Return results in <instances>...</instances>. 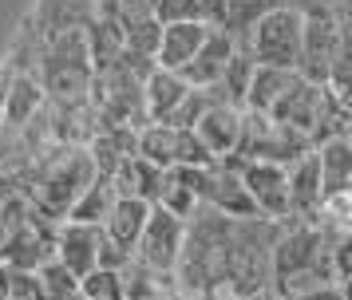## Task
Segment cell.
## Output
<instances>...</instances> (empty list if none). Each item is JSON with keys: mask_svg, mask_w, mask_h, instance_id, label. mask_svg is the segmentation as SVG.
<instances>
[{"mask_svg": "<svg viewBox=\"0 0 352 300\" xmlns=\"http://www.w3.org/2000/svg\"><path fill=\"white\" fill-rule=\"evenodd\" d=\"M146 214H151V205L146 202H135V198H115V205L107 209V218H103V237L111 241L115 249H123L131 257L135 245H139V233H143L146 225Z\"/></svg>", "mask_w": 352, "mask_h": 300, "instance_id": "obj_13", "label": "cell"}, {"mask_svg": "<svg viewBox=\"0 0 352 300\" xmlns=\"http://www.w3.org/2000/svg\"><path fill=\"white\" fill-rule=\"evenodd\" d=\"M194 139L202 142V150L214 162H230L241 142V111L226 107V103H210L202 119L194 123Z\"/></svg>", "mask_w": 352, "mask_h": 300, "instance_id": "obj_8", "label": "cell"}, {"mask_svg": "<svg viewBox=\"0 0 352 300\" xmlns=\"http://www.w3.org/2000/svg\"><path fill=\"white\" fill-rule=\"evenodd\" d=\"M320 95H324V87H313V83H305L301 76H293V83H289L285 95L273 103V111L265 119L277 123V126H285V130H293V135H301V139H309L313 126H317Z\"/></svg>", "mask_w": 352, "mask_h": 300, "instance_id": "obj_7", "label": "cell"}, {"mask_svg": "<svg viewBox=\"0 0 352 300\" xmlns=\"http://www.w3.org/2000/svg\"><path fill=\"white\" fill-rule=\"evenodd\" d=\"M151 16L159 24H178V20H198L194 0H151Z\"/></svg>", "mask_w": 352, "mask_h": 300, "instance_id": "obj_20", "label": "cell"}, {"mask_svg": "<svg viewBox=\"0 0 352 300\" xmlns=\"http://www.w3.org/2000/svg\"><path fill=\"white\" fill-rule=\"evenodd\" d=\"M210 28H214V24H202V20L162 24L159 47H155V67H162V71H182V67L194 60V51L202 47V40H206Z\"/></svg>", "mask_w": 352, "mask_h": 300, "instance_id": "obj_9", "label": "cell"}, {"mask_svg": "<svg viewBox=\"0 0 352 300\" xmlns=\"http://www.w3.org/2000/svg\"><path fill=\"white\" fill-rule=\"evenodd\" d=\"M313 158H317L320 198H324V202L349 198V182H352V146H349V139L320 142V146H313Z\"/></svg>", "mask_w": 352, "mask_h": 300, "instance_id": "obj_10", "label": "cell"}, {"mask_svg": "<svg viewBox=\"0 0 352 300\" xmlns=\"http://www.w3.org/2000/svg\"><path fill=\"white\" fill-rule=\"evenodd\" d=\"M297 71H277V67H257L254 63V76H250V91H245V103L241 111L245 115H270L273 103L285 95V87L293 83Z\"/></svg>", "mask_w": 352, "mask_h": 300, "instance_id": "obj_15", "label": "cell"}, {"mask_svg": "<svg viewBox=\"0 0 352 300\" xmlns=\"http://www.w3.org/2000/svg\"><path fill=\"white\" fill-rule=\"evenodd\" d=\"M36 300H80V281L56 257L36 268Z\"/></svg>", "mask_w": 352, "mask_h": 300, "instance_id": "obj_17", "label": "cell"}, {"mask_svg": "<svg viewBox=\"0 0 352 300\" xmlns=\"http://www.w3.org/2000/svg\"><path fill=\"white\" fill-rule=\"evenodd\" d=\"M40 103H44V87H40V79L36 76H16V79H8V87H4L0 119L12 123V126H24L36 111H40Z\"/></svg>", "mask_w": 352, "mask_h": 300, "instance_id": "obj_14", "label": "cell"}, {"mask_svg": "<svg viewBox=\"0 0 352 300\" xmlns=\"http://www.w3.org/2000/svg\"><path fill=\"white\" fill-rule=\"evenodd\" d=\"M115 205V189L107 178H91L87 186L76 194V202L67 205V221H80V225H103L107 209Z\"/></svg>", "mask_w": 352, "mask_h": 300, "instance_id": "obj_16", "label": "cell"}, {"mask_svg": "<svg viewBox=\"0 0 352 300\" xmlns=\"http://www.w3.org/2000/svg\"><path fill=\"white\" fill-rule=\"evenodd\" d=\"M186 79L178 76V71H162V67H155L151 76L143 79V119L146 123H170V115H175V107L186 99Z\"/></svg>", "mask_w": 352, "mask_h": 300, "instance_id": "obj_12", "label": "cell"}, {"mask_svg": "<svg viewBox=\"0 0 352 300\" xmlns=\"http://www.w3.org/2000/svg\"><path fill=\"white\" fill-rule=\"evenodd\" d=\"M99 241H103V229H99V225L64 221V225L52 233V257L80 281V277H87V273L99 265Z\"/></svg>", "mask_w": 352, "mask_h": 300, "instance_id": "obj_5", "label": "cell"}, {"mask_svg": "<svg viewBox=\"0 0 352 300\" xmlns=\"http://www.w3.org/2000/svg\"><path fill=\"white\" fill-rule=\"evenodd\" d=\"M162 174L166 170L143 162L139 154H131V158H123V162L115 166V174L107 178V182H111L115 198H135V202L155 205L159 202V194H162Z\"/></svg>", "mask_w": 352, "mask_h": 300, "instance_id": "obj_11", "label": "cell"}, {"mask_svg": "<svg viewBox=\"0 0 352 300\" xmlns=\"http://www.w3.org/2000/svg\"><path fill=\"white\" fill-rule=\"evenodd\" d=\"M0 300H20V297H12V292H0Z\"/></svg>", "mask_w": 352, "mask_h": 300, "instance_id": "obj_21", "label": "cell"}, {"mask_svg": "<svg viewBox=\"0 0 352 300\" xmlns=\"http://www.w3.org/2000/svg\"><path fill=\"white\" fill-rule=\"evenodd\" d=\"M182 245H186V221L175 218L170 209L162 205H151L146 214V225L139 233V245H135V261L151 273H175L178 268V257H182Z\"/></svg>", "mask_w": 352, "mask_h": 300, "instance_id": "obj_3", "label": "cell"}, {"mask_svg": "<svg viewBox=\"0 0 352 300\" xmlns=\"http://www.w3.org/2000/svg\"><path fill=\"white\" fill-rule=\"evenodd\" d=\"M234 51H238V36H234V32L210 28L202 47L194 51V60L186 63L178 76L186 79V87H194V91H210V87H218V79H222L226 63H230Z\"/></svg>", "mask_w": 352, "mask_h": 300, "instance_id": "obj_6", "label": "cell"}, {"mask_svg": "<svg viewBox=\"0 0 352 300\" xmlns=\"http://www.w3.org/2000/svg\"><path fill=\"white\" fill-rule=\"evenodd\" d=\"M159 32H162V24L155 20V16H143V20H135V24H123V51L143 56V60H155Z\"/></svg>", "mask_w": 352, "mask_h": 300, "instance_id": "obj_18", "label": "cell"}, {"mask_svg": "<svg viewBox=\"0 0 352 300\" xmlns=\"http://www.w3.org/2000/svg\"><path fill=\"white\" fill-rule=\"evenodd\" d=\"M301 24L305 12L293 4H273L257 16L245 28V40H238L245 47V56L257 67H277V71H297V56H301Z\"/></svg>", "mask_w": 352, "mask_h": 300, "instance_id": "obj_1", "label": "cell"}, {"mask_svg": "<svg viewBox=\"0 0 352 300\" xmlns=\"http://www.w3.org/2000/svg\"><path fill=\"white\" fill-rule=\"evenodd\" d=\"M80 300H123L119 268H91L87 277H80Z\"/></svg>", "mask_w": 352, "mask_h": 300, "instance_id": "obj_19", "label": "cell"}, {"mask_svg": "<svg viewBox=\"0 0 352 300\" xmlns=\"http://www.w3.org/2000/svg\"><path fill=\"white\" fill-rule=\"evenodd\" d=\"M238 178L257 218H293L289 209V186H285V166L277 162H238Z\"/></svg>", "mask_w": 352, "mask_h": 300, "instance_id": "obj_4", "label": "cell"}, {"mask_svg": "<svg viewBox=\"0 0 352 300\" xmlns=\"http://www.w3.org/2000/svg\"><path fill=\"white\" fill-rule=\"evenodd\" d=\"M344 20L333 12H305L301 24V56H297V76L313 87H324L333 67L344 60Z\"/></svg>", "mask_w": 352, "mask_h": 300, "instance_id": "obj_2", "label": "cell"}, {"mask_svg": "<svg viewBox=\"0 0 352 300\" xmlns=\"http://www.w3.org/2000/svg\"><path fill=\"white\" fill-rule=\"evenodd\" d=\"M151 300H166V297H151Z\"/></svg>", "mask_w": 352, "mask_h": 300, "instance_id": "obj_22", "label": "cell"}]
</instances>
